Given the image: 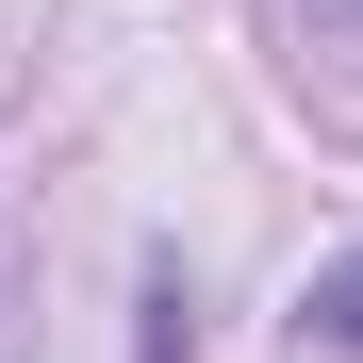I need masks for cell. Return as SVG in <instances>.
Masks as SVG:
<instances>
[{
	"mask_svg": "<svg viewBox=\"0 0 363 363\" xmlns=\"http://www.w3.org/2000/svg\"><path fill=\"white\" fill-rule=\"evenodd\" d=\"M330 17H363V0H330Z\"/></svg>",
	"mask_w": 363,
	"mask_h": 363,
	"instance_id": "obj_2",
	"label": "cell"
},
{
	"mask_svg": "<svg viewBox=\"0 0 363 363\" xmlns=\"http://www.w3.org/2000/svg\"><path fill=\"white\" fill-rule=\"evenodd\" d=\"M314 330H330V347H363V264H330V281H314Z\"/></svg>",
	"mask_w": 363,
	"mask_h": 363,
	"instance_id": "obj_1",
	"label": "cell"
}]
</instances>
